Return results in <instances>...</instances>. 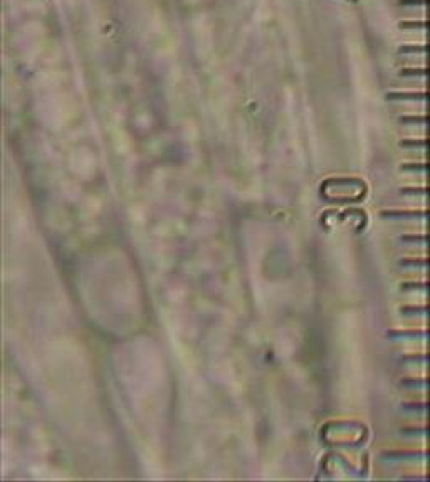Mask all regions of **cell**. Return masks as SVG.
Wrapping results in <instances>:
<instances>
[{
  "label": "cell",
  "instance_id": "cell-1",
  "mask_svg": "<svg viewBox=\"0 0 430 482\" xmlns=\"http://www.w3.org/2000/svg\"><path fill=\"white\" fill-rule=\"evenodd\" d=\"M383 219H429L430 208H387L382 210Z\"/></svg>",
  "mask_w": 430,
  "mask_h": 482
},
{
  "label": "cell",
  "instance_id": "cell-2",
  "mask_svg": "<svg viewBox=\"0 0 430 482\" xmlns=\"http://www.w3.org/2000/svg\"><path fill=\"white\" fill-rule=\"evenodd\" d=\"M387 101H424L430 103V89L424 91H391L387 93Z\"/></svg>",
  "mask_w": 430,
  "mask_h": 482
},
{
  "label": "cell",
  "instance_id": "cell-3",
  "mask_svg": "<svg viewBox=\"0 0 430 482\" xmlns=\"http://www.w3.org/2000/svg\"><path fill=\"white\" fill-rule=\"evenodd\" d=\"M390 338H410V340H430V326L405 328V330H390Z\"/></svg>",
  "mask_w": 430,
  "mask_h": 482
},
{
  "label": "cell",
  "instance_id": "cell-4",
  "mask_svg": "<svg viewBox=\"0 0 430 482\" xmlns=\"http://www.w3.org/2000/svg\"><path fill=\"white\" fill-rule=\"evenodd\" d=\"M383 455H387V457H391V459H415V457H430V447L427 449H420V450H414V449H408V450H390V452H385Z\"/></svg>",
  "mask_w": 430,
  "mask_h": 482
},
{
  "label": "cell",
  "instance_id": "cell-5",
  "mask_svg": "<svg viewBox=\"0 0 430 482\" xmlns=\"http://www.w3.org/2000/svg\"><path fill=\"white\" fill-rule=\"evenodd\" d=\"M400 313L402 314H412V316H430V304H403L400 306Z\"/></svg>",
  "mask_w": 430,
  "mask_h": 482
},
{
  "label": "cell",
  "instance_id": "cell-6",
  "mask_svg": "<svg viewBox=\"0 0 430 482\" xmlns=\"http://www.w3.org/2000/svg\"><path fill=\"white\" fill-rule=\"evenodd\" d=\"M400 242H403V244H415V246H430V232L403 234V236H400Z\"/></svg>",
  "mask_w": 430,
  "mask_h": 482
},
{
  "label": "cell",
  "instance_id": "cell-7",
  "mask_svg": "<svg viewBox=\"0 0 430 482\" xmlns=\"http://www.w3.org/2000/svg\"><path fill=\"white\" fill-rule=\"evenodd\" d=\"M400 385L405 388H427L430 390V377H405L400 380Z\"/></svg>",
  "mask_w": 430,
  "mask_h": 482
},
{
  "label": "cell",
  "instance_id": "cell-8",
  "mask_svg": "<svg viewBox=\"0 0 430 482\" xmlns=\"http://www.w3.org/2000/svg\"><path fill=\"white\" fill-rule=\"evenodd\" d=\"M400 125H429L430 114H402L398 118Z\"/></svg>",
  "mask_w": 430,
  "mask_h": 482
},
{
  "label": "cell",
  "instance_id": "cell-9",
  "mask_svg": "<svg viewBox=\"0 0 430 482\" xmlns=\"http://www.w3.org/2000/svg\"><path fill=\"white\" fill-rule=\"evenodd\" d=\"M400 78H430V67H402Z\"/></svg>",
  "mask_w": 430,
  "mask_h": 482
},
{
  "label": "cell",
  "instance_id": "cell-10",
  "mask_svg": "<svg viewBox=\"0 0 430 482\" xmlns=\"http://www.w3.org/2000/svg\"><path fill=\"white\" fill-rule=\"evenodd\" d=\"M398 264L402 267H430V255H420V257H403Z\"/></svg>",
  "mask_w": 430,
  "mask_h": 482
},
{
  "label": "cell",
  "instance_id": "cell-11",
  "mask_svg": "<svg viewBox=\"0 0 430 482\" xmlns=\"http://www.w3.org/2000/svg\"><path fill=\"white\" fill-rule=\"evenodd\" d=\"M400 291H430V279L405 281L400 284Z\"/></svg>",
  "mask_w": 430,
  "mask_h": 482
},
{
  "label": "cell",
  "instance_id": "cell-12",
  "mask_svg": "<svg viewBox=\"0 0 430 482\" xmlns=\"http://www.w3.org/2000/svg\"><path fill=\"white\" fill-rule=\"evenodd\" d=\"M402 172H422L430 173V161H407L400 165Z\"/></svg>",
  "mask_w": 430,
  "mask_h": 482
},
{
  "label": "cell",
  "instance_id": "cell-13",
  "mask_svg": "<svg viewBox=\"0 0 430 482\" xmlns=\"http://www.w3.org/2000/svg\"><path fill=\"white\" fill-rule=\"evenodd\" d=\"M405 363H430V352H412L400 358Z\"/></svg>",
  "mask_w": 430,
  "mask_h": 482
},
{
  "label": "cell",
  "instance_id": "cell-14",
  "mask_svg": "<svg viewBox=\"0 0 430 482\" xmlns=\"http://www.w3.org/2000/svg\"><path fill=\"white\" fill-rule=\"evenodd\" d=\"M398 54H430V44H403L400 46Z\"/></svg>",
  "mask_w": 430,
  "mask_h": 482
},
{
  "label": "cell",
  "instance_id": "cell-15",
  "mask_svg": "<svg viewBox=\"0 0 430 482\" xmlns=\"http://www.w3.org/2000/svg\"><path fill=\"white\" fill-rule=\"evenodd\" d=\"M400 195H412V197H430V185L422 187H402Z\"/></svg>",
  "mask_w": 430,
  "mask_h": 482
},
{
  "label": "cell",
  "instance_id": "cell-16",
  "mask_svg": "<svg viewBox=\"0 0 430 482\" xmlns=\"http://www.w3.org/2000/svg\"><path fill=\"white\" fill-rule=\"evenodd\" d=\"M400 147L402 148H425L430 150V138H405L400 140Z\"/></svg>",
  "mask_w": 430,
  "mask_h": 482
},
{
  "label": "cell",
  "instance_id": "cell-17",
  "mask_svg": "<svg viewBox=\"0 0 430 482\" xmlns=\"http://www.w3.org/2000/svg\"><path fill=\"white\" fill-rule=\"evenodd\" d=\"M398 27L402 31H408V29H427L430 31V20H402V22H398Z\"/></svg>",
  "mask_w": 430,
  "mask_h": 482
},
{
  "label": "cell",
  "instance_id": "cell-18",
  "mask_svg": "<svg viewBox=\"0 0 430 482\" xmlns=\"http://www.w3.org/2000/svg\"><path fill=\"white\" fill-rule=\"evenodd\" d=\"M402 434L407 435H430V425H408V427L402 429Z\"/></svg>",
  "mask_w": 430,
  "mask_h": 482
},
{
  "label": "cell",
  "instance_id": "cell-19",
  "mask_svg": "<svg viewBox=\"0 0 430 482\" xmlns=\"http://www.w3.org/2000/svg\"><path fill=\"white\" fill-rule=\"evenodd\" d=\"M403 408L415 412H430V400H419V402H407L403 403Z\"/></svg>",
  "mask_w": 430,
  "mask_h": 482
},
{
  "label": "cell",
  "instance_id": "cell-20",
  "mask_svg": "<svg viewBox=\"0 0 430 482\" xmlns=\"http://www.w3.org/2000/svg\"><path fill=\"white\" fill-rule=\"evenodd\" d=\"M398 6H405V7H430V0H398Z\"/></svg>",
  "mask_w": 430,
  "mask_h": 482
}]
</instances>
